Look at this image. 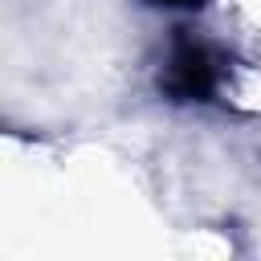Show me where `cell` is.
Returning <instances> with one entry per match:
<instances>
[{"instance_id": "6da1fadb", "label": "cell", "mask_w": 261, "mask_h": 261, "mask_svg": "<svg viewBox=\"0 0 261 261\" xmlns=\"http://www.w3.org/2000/svg\"><path fill=\"white\" fill-rule=\"evenodd\" d=\"M167 90L175 98H208L216 90V65L200 45H179L167 65Z\"/></svg>"}, {"instance_id": "7a4b0ae2", "label": "cell", "mask_w": 261, "mask_h": 261, "mask_svg": "<svg viewBox=\"0 0 261 261\" xmlns=\"http://www.w3.org/2000/svg\"><path fill=\"white\" fill-rule=\"evenodd\" d=\"M159 4H200V0H159Z\"/></svg>"}]
</instances>
